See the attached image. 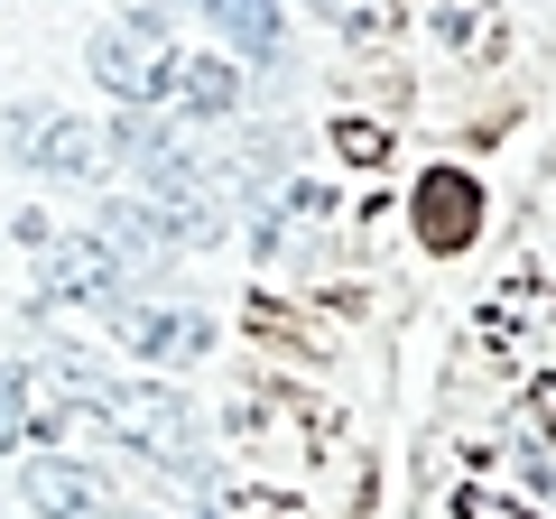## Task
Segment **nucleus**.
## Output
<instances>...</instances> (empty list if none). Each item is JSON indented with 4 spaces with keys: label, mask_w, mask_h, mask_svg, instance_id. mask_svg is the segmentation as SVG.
Segmentation results:
<instances>
[{
    "label": "nucleus",
    "mask_w": 556,
    "mask_h": 519,
    "mask_svg": "<svg viewBox=\"0 0 556 519\" xmlns=\"http://www.w3.org/2000/svg\"><path fill=\"white\" fill-rule=\"evenodd\" d=\"M84 418H93L130 464L186 482V492L214 482V427H204V408L186 400L177 380H159V371H112L93 400H84Z\"/></svg>",
    "instance_id": "obj_1"
},
{
    "label": "nucleus",
    "mask_w": 556,
    "mask_h": 519,
    "mask_svg": "<svg viewBox=\"0 0 556 519\" xmlns=\"http://www.w3.org/2000/svg\"><path fill=\"white\" fill-rule=\"evenodd\" d=\"M177 65H186L177 20L149 10V0L112 10V20L84 38V75H93L112 102H130V112H167V102H177Z\"/></svg>",
    "instance_id": "obj_2"
},
{
    "label": "nucleus",
    "mask_w": 556,
    "mask_h": 519,
    "mask_svg": "<svg viewBox=\"0 0 556 519\" xmlns=\"http://www.w3.org/2000/svg\"><path fill=\"white\" fill-rule=\"evenodd\" d=\"M0 159L20 167V177H38V186H102L112 177L102 121L65 112V102H10L0 112Z\"/></svg>",
    "instance_id": "obj_3"
},
{
    "label": "nucleus",
    "mask_w": 556,
    "mask_h": 519,
    "mask_svg": "<svg viewBox=\"0 0 556 519\" xmlns=\"http://www.w3.org/2000/svg\"><path fill=\"white\" fill-rule=\"evenodd\" d=\"M102 325H112V343H121V353L139 362V371H159V380H167V371H195V362H204V353H214V343H223L214 306L177 298V288H167V279L130 288V298H121V306H112V316H102Z\"/></svg>",
    "instance_id": "obj_4"
},
{
    "label": "nucleus",
    "mask_w": 556,
    "mask_h": 519,
    "mask_svg": "<svg viewBox=\"0 0 556 519\" xmlns=\"http://www.w3.org/2000/svg\"><path fill=\"white\" fill-rule=\"evenodd\" d=\"M130 288H149V279H139V269H130V260H121L112 241L93 232V223H65V232L38 251V298H47V306H84V316H112Z\"/></svg>",
    "instance_id": "obj_5"
},
{
    "label": "nucleus",
    "mask_w": 556,
    "mask_h": 519,
    "mask_svg": "<svg viewBox=\"0 0 556 519\" xmlns=\"http://www.w3.org/2000/svg\"><path fill=\"white\" fill-rule=\"evenodd\" d=\"M20 510L28 519H112L121 482L75 445H38V455H20Z\"/></svg>",
    "instance_id": "obj_6"
},
{
    "label": "nucleus",
    "mask_w": 556,
    "mask_h": 519,
    "mask_svg": "<svg viewBox=\"0 0 556 519\" xmlns=\"http://www.w3.org/2000/svg\"><path fill=\"white\" fill-rule=\"evenodd\" d=\"M167 112L204 121V130H232V121L251 112V65L223 56V47H195V56L177 65V102H167Z\"/></svg>",
    "instance_id": "obj_7"
},
{
    "label": "nucleus",
    "mask_w": 556,
    "mask_h": 519,
    "mask_svg": "<svg viewBox=\"0 0 556 519\" xmlns=\"http://www.w3.org/2000/svg\"><path fill=\"white\" fill-rule=\"evenodd\" d=\"M204 28H214L223 56L241 65H278V47H288V0H186Z\"/></svg>",
    "instance_id": "obj_8"
},
{
    "label": "nucleus",
    "mask_w": 556,
    "mask_h": 519,
    "mask_svg": "<svg viewBox=\"0 0 556 519\" xmlns=\"http://www.w3.org/2000/svg\"><path fill=\"white\" fill-rule=\"evenodd\" d=\"M473 232H482L473 167H427V177H417V241H427V251H464Z\"/></svg>",
    "instance_id": "obj_9"
},
{
    "label": "nucleus",
    "mask_w": 556,
    "mask_h": 519,
    "mask_svg": "<svg viewBox=\"0 0 556 519\" xmlns=\"http://www.w3.org/2000/svg\"><path fill=\"white\" fill-rule=\"evenodd\" d=\"M102 140H112V167L130 177V195H149V186L167 177V159H177V121L167 112H130V102H112V121H102Z\"/></svg>",
    "instance_id": "obj_10"
},
{
    "label": "nucleus",
    "mask_w": 556,
    "mask_h": 519,
    "mask_svg": "<svg viewBox=\"0 0 556 519\" xmlns=\"http://www.w3.org/2000/svg\"><path fill=\"white\" fill-rule=\"evenodd\" d=\"M20 445H38V371L0 362V455H20Z\"/></svg>",
    "instance_id": "obj_11"
},
{
    "label": "nucleus",
    "mask_w": 556,
    "mask_h": 519,
    "mask_svg": "<svg viewBox=\"0 0 556 519\" xmlns=\"http://www.w3.org/2000/svg\"><path fill=\"white\" fill-rule=\"evenodd\" d=\"M56 232H65V223H56V214H47V204H20V214H10V241H20V251H28V260H38V251H47V241H56Z\"/></svg>",
    "instance_id": "obj_12"
},
{
    "label": "nucleus",
    "mask_w": 556,
    "mask_h": 519,
    "mask_svg": "<svg viewBox=\"0 0 556 519\" xmlns=\"http://www.w3.org/2000/svg\"><path fill=\"white\" fill-rule=\"evenodd\" d=\"M306 10H316L325 28H371V10H380V0H306Z\"/></svg>",
    "instance_id": "obj_13"
},
{
    "label": "nucleus",
    "mask_w": 556,
    "mask_h": 519,
    "mask_svg": "<svg viewBox=\"0 0 556 519\" xmlns=\"http://www.w3.org/2000/svg\"><path fill=\"white\" fill-rule=\"evenodd\" d=\"M334 140H343V159H353V167H380V149H390V140H380V130H362V121H343Z\"/></svg>",
    "instance_id": "obj_14"
},
{
    "label": "nucleus",
    "mask_w": 556,
    "mask_h": 519,
    "mask_svg": "<svg viewBox=\"0 0 556 519\" xmlns=\"http://www.w3.org/2000/svg\"><path fill=\"white\" fill-rule=\"evenodd\" d=\"M112 519H159V510H139V501H121V510H112Z\"/></svg>",
    "instance_id": "obj_15"
}]
</instances>
